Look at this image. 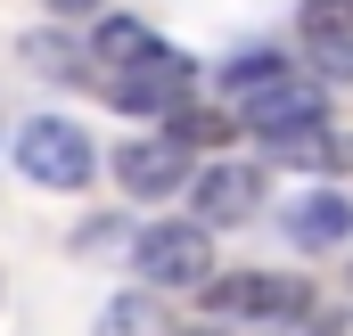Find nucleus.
<instances>
[{"label":"nucleus","instance_id":"f257e3e1","mask_svg":"<svg viewBox=\"0 0 353 336\" xmlns=\"http://www.w3.org/2000/svg\"><path fill=\"white\" fill-rule=\"evenodd\" d=\"M214 320H247V328H271V320H304L312 312V287L304 279H279V271H222L197 287Z\"/></svg>","mask_w":353,"mask_h":336},{"label":"nucleus","instance_id":"f03ea898","mask_svg":"<svg viewBox=\"0 0 353 336\" xmlns=\"http://www.w3.org/2000/svg\"><path fill=\"white\" fill-rule=\"evenodd\" d=\"M17 165H25V180H41V189H83L90 172H99V148H90L83 123L33 115V123L17 132Z\"/></svg>","mask_w":353,"mask_h":336},{"label":"nucleus","instance_id":"7ed1b4c3","mask_svg":"<svg viewBox=\"0 0 353 336\" xmlns=\"http://www.w3.org/2000/svg\"><path fill=\"white\" fill-rule=\"evenodd\" d=\"M132 271L148 279V295H165V287H205V279H214V238H205L197 222H157V230H140Z\"/></svg>","mask_w":353,"mask_h":336},{"label":"nucleus","instance_id":"20e7f679","mask_svg":"<svg viewBox=\"0 0 353 336\" xmlns=\"http://www.w3.org/2000/svg\"><path fill=\"white\" fill-rule=\"evenodd\" d=\"M189 83H197L189 58H181V50H157V58L107 74V98H115L123 115H173V107H189Z\"/></svg>","mask_w":353,"mask_h":336},{"label":"nucleus","instance_id":"39448f33","mask_svg":"<svg viewBox=\"0 0 353 336\" xmlns=\"http://www.w3.org/2000/svg\"><path fill=\"white\" fill-rule=\"evenodd\" d=\"M189 197H197V230H239L263 213V165H205Z\"/></svg>","mask_w":353,"mask_h":336},{"label":"nucleus","instance_id":"423d86ee","mask_svg":"<svg viewBox=\"0 0 353 336\" xmlns=\"http://www.w3.org/2000/svg\"><path fill=\"white\" fill-rule=\"evenodd\" d=\"M115 180H123V197H173L189 180V148H173L165 132L157 140H123L115 148Z\"/></svg>","mask_w":353,"mask_h":336},{"label":"nucleus","instance_id":"0eeeda50","mask_svg":"<svg viewBox=\"0 0 353 336\" xmlns=\"http://www.w3.org/2000/svg\"><path fill=\"white\" fill-rule=\"evenodd\" d=\"M279 230H288L304 254H337L353 238V197H337V189H304V197L279 213Z\"/></svg>","mask_w":353,"mask_h":336},{"label":"nucleus","instance_id":"6e6552de","mask_svg":"<svg viewBox=\"0 0 353 336\" xmlns=\"http://www.w3.org/2000/svg\"><path fill=\"white\" fill-rule=\"evenodd\" d=\"M321 107H329V98H321V83L288 74V83H271L263 98H247L239 115H247V123H255L263 140H279V132H296V123H321Z\"/></svg>","mask_w":353,"mask_h":336},{"label":"nucleus","instance_id":"1a4fd4ad","mask_svg":"<svg viewBox=\"0 0 353 336\" xmlns=\"http://www.w3.org/2000/svg\"><path fill=\"white\" fill-rule=\"evenodd\" d=\"M271 156L296 165V172H345V165H353V140H345V132H329V123H296V132L271 140Z\"/></svg>","mask_w":353,"mask_h":336},{"label":"nucleus","instance_id":"9d476101","mask_svg":"<svg viewBox=\"0 0 353 336\" xmlns=\"http://www.w3.org/2000/svg\"><path fill=\"white\" fill-rule=\"evenodd\" d=\"M90 50H99V66L107 74H123V66H140V58H157L165 41L140 25V17H99V33H90Z\"/></svg>","mask_w":353,"mask_h":336},{"label":"nucleus","instance_id":"9b49d317","mask_svg":"<svg viewBox=\"0 0 353 336\" xmlns=\"http://www.w3.org/2000/svg\"><path fill=\"white\" fill-rule=\"evenodd\" d=\"M99 336H165V304L140 287V295H115L107 312H99Z\"/></svg>","mask_w":353,"mask_h":336},{"label":"nucleus","instance_id":"f8f14e48","mask_svg":"<svg viewBox=\"0 0 353 336\" xmlns=\"http://www.w3.org/2000/svg\"><path fill=\"white\" fill-rule=\"evenodd\" d=\"M271 83H288V58H279V50H255V58H239V66L222 74V90H230V107H247V98H263Z\"/></svg>","mask_w":353,"mask_h":336},{"label":"nucleus","instance_id":"ddd939ff","mask_svg":"<svg viewBox=\"0 0 353 336\" xmlns=\"http://www.w3.org/2000/svg\"><path fill=\"white\" fill-rule=\"evenodd\" d=\"M165 140H173V148H222V140H230V115H214V107H173V115H165Z\"/></svg>","mask_w":353,"mask_h":336},{"label":"nucleus","instance_id":"4468645a","mask_svg":"<svg viewBox=\"0 0 353 336\" xmlns=\"http://www.w3.org/2000/svg\"><path fill=\"white\" fill-rule=\"evenodd\" d=\"M304 58H312V83H353V33H312L304 25Z\"/></svg>","mask_w":353,"mask_h":336},{"label":"nucleus","instance_id":"2eb2a0df","mask_svg":"<svg viewBox=\"0 0 353 336\" xmlns=\"http://www.w3.org/2000/svg\"><path fill=\"white\" fill-rule=\"evenodd\" d=\"M304 25H312V33H353V0H312Z\"/></svg>","mask_w":353,"mask_h":336},{"label":"nucleus","instance_id":"dca6fc26","mask_svg":"<svg viewBox=\"0 0 353 336\" xmlns=\"http://www.w3.org/2000/svg\"><path fill=\"white\" fill-rule=\"evenodd\" d=\"M50 8H58V17H90L99 0H50Z\"/></svg>","mask_w":353,"mask_h":336},{"label":"nucleus","instance_id":"f3484780","mask_svg":"<svg viewBox=\"0 0 353 336\" xmlns=\"http://www.w3.org/2000/svg\"><path fill=\"white\" fill-rule=\"evenodd\" d=\"M197 336H230V328H197Z\"/></svg>","mask_w":353,"mask_h":336}]
</instances>
